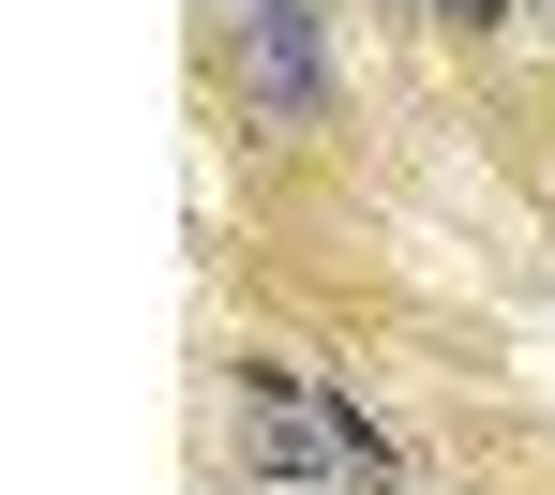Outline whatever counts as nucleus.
I'll list each match as a JSON object with an SVG mask.
<instances>
[{"label": "nucleus", "instance_id": "nucleus-3", "mask_svg": "<svg viewBox=\"0 0 555 495\" xmlns=\"http://www.w3.org/2000/svg\"><path fill=\"white\" fill-rule=\"evenodd\" d=\"M241 15H256V0H241Z\"/></svg>", "mask_w": 555, "mask_h": 495}, {"label": "nucleus", "instance_id": "nucleus-2", "mask_svg": "<svg viewBox=\"0 0 555 495\" xmlns=\"http://www.w3.org/2000/svg\"><path fill=\"white\" fill-rule=\"evenodd\" d=\"M241 76H256L271 120H315V105H331V15H315V0H256V15H241Z\"/></svg>", "mask_w": 555, "mask_h": 495}, {"label": "nucleus", "instance_id": "nucleus-1", "mask_svg": "<svg viewBox=\"0 0 555 495\" xmlns=\"http://www.w3.org/2000/svg\"><path fill=\"white\" fill-rule=\"evenodd\" d=\"M241 420H256V451H271V481H300V495H361V481H375L361 420H331V405L300 391L285 361H256V376H241Z\"/></svg>", "mask_w": 555, "mask_h": 495}]
</instances>
